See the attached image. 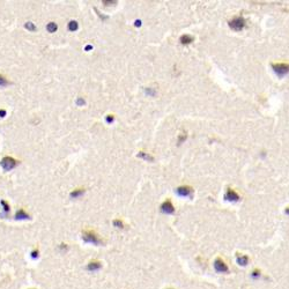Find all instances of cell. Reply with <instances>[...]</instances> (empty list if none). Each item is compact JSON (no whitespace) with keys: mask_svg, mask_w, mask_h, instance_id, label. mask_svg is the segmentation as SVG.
I'll list each match as a JSON object with an SVG mask.
<instances>
[{"mask_svg":"<svg viewBox=\"0 0 289 289\" xmlns=\"http://www.w3.org/2000/svg\"><path fill=\"white\" fill-rule=\"evenodd\" d=\"M229 27L235 31H239L245 27V20L243 16H235L229 21Z\"/></svg>","mask_w":289,"mask_h":289,"instance_id":"2","label":"cell"},{"mask_svg":"<svg viewBox=\"0 0 289 289\" xmlns=\"http://www.w3.org/2000/svg\"><path fill=\"white\" fill-rule=\"evenodd\" d=\"M177 193L182 197H189L192 193V189L190 186H179L177 189Z\"/></svg>","mask_w":289,"mask_h":289,"instance_id":"9","label":"cell"},{"mask_svg":"<svg viewBox=\"0 0 289 289\" xmlns=\"http://www.w3.org/2000/svg\"><path fill=\"white\" fill-rule=\"evenodd\" d=\"M249 262V257L245 254H241L237 257V264L241 266H246Z\"/></svg>","mask_w":289,"mask_h":289,"instance_id":"10","label":"cell"},{"mask_svg":"<svg viewBox=\"0 0 289 289\" xmlns=\"http://www.w3.org/2000/svg\"><path fill=\"white\" fill-rule=\"evenodd\" d=\"M27 218H29V216H28L22 209L20 212H17V214H16V219H27Z\"/></svg>","mask_w":289,"mask_h":289,"instance_id":"12","label":"cell"},{"mask_svg":"<svg viewBox=\"0 0 289 289\" xmlns=\"http://www.w3.org/2000/svg\"><path fill=\"white\" fill-rule=\"evenodd\" d=\"M259 276H260V271L259 270H253L252 271V273H251V277L252 279H259Z\"/></svg>","mask_w":289,"mask_h":289,"instance_id":"13","label":"cell"},{"mask_svg":"<svg viewBox=\"0 0 289 289\" xmlns=\"http://www.w3.org/2000/svg\"><path fill=\"white\" fill-rule=\"evenodd\" d=\"M6 84H8V81L2 75H0V86H6Z\"/></svg>","mask_w":289,"mask_h":289,"instance_id":"17","label":"cell"},{"mask_svg":"<svg viewBox=\"0 0 289 289\" xmlns=\"http://www.w3.org/2000/svg\"><path fill=\"white\" fill-rule=\"evenodd\" d=\"M113 224H115V227H117V228H123V227H124L123 222H122L120 220H115L113 221Z\"/></svg>","mask_w":289,"mask_h":289,"instance_id":"14","label":"cell"},{"mask_svg":"<svg viewBox=\"0 0 289 289\" xmlns=\"http://www.w3.org/2000/svg\"><path fill=\"white\" fill-rule=\"evenodd\" d=\"M168 289H172V288H168Z\"/></svg>","mask_w":289,"mask_h":289,"instance_id":"21","label":"cell"},{"mask_svg":"<svg viewBox=\"0 0 289 289\" xmlns=\"http://www.w3.org/2000/svg\"><path fill=\"white\" fill-rule=\"evenodd\" d=\"M48 29H49V31L50 32H52V31H55V29H57V26H55V23H53V22H51L49 26H48Z\"/></svg>","mask_w":289,"mask_h":289,"instance_id":"15","label":"cell"},{"mask_svg":"<svg viewBox=\"0 0 289 289\" xmlns=\"http://www.w3.org/2000/svg\"><path fill=\"white\" fill-rule=\"evenodd\" d=\"M286 214H288V215H289V208H287V209H286Z\"/></svg>","mask_w":289,"mask_h":289,"instance_id":"20","label":"cell"},{"mask_svg":"<svg viewBox=\"0 0 289 289\" xmlns=\"http://www.w3.org/2000/svg\"><path fill=\"white\" fill-rule=\"evenodd\" d=\"M17 164V162L14 160L13 157H4L2 160H1V165H2V168L5 169V170H11V169H13L15 165Z\"/></svg>","mask_w":289,"mask_h":289,"instance_id":"4","label":"cell"},{"mask_svg":"<svg viewBox=\"0 0 289 289\" xmlns=\"http://www.w3.org/2000/svg\"><path fill=\"white\" fill-rule=\"evenodd\" d=\"M82 235L83 241L87 242V243H92L94 245H99V244L103 243V241L98 237V235L95 231H93V230H84Z\"/></svg>","mask_w":289,"mask_h":289,"instance_id":"1","label":"cell"},{"mask_svg":"<svg viewBox=\"0 0 289 289\" xmlns=\"http://www.w3.org/2000/svg\"><path fill=\"white\" fill-rule=\"evenodd\" d=\"M214 268H215V271L219 272V273H227V272H228V266H227V264L223 262L221 258L215 259V262H214Z\"/></svg>","mask_w":289,"mask_h":289,"instance_id":"5","label":"cell"},{"mask_svg":"<svg viewBox=\"0 0 289 289\" xmlns=\"http://www.w3.org/2000/svg\"><path fill=\"white\" fill-rule=\"evenodd\" d=\"M193 36H191V35H183L182 37H180V43L182 44H190V43H192L193 42Z\"/></svg>","mask_w":289,"mask_h":289,"instance_id":"11","label":"cell"},{"mask_svg":"<svg viewBox=\"0 0 289 289\" xmlns=\"http://www.w3.org/2000/svg\"><path fill=\"white\" fill-rule=\"evenodd\" d=\"M83 193V190H80V191H74V192H72V194H71V197H78V195H80V194H82Z\"/></svg>","mask_w":289,"mask_h":289,"instance_id":"18","label":"cell"},{"mask_svg":"<svg viewBox=\"0 0 289 289\" xmlns=\"http://www.w3.org/2000/svg\"><path fill=\"white\" fill-rule=\"evenodd\" d=\"M272 68L274 69L279 76H283L289 72V64L286 63H277V64H272Z\"/></svg>","mask_w":289,"mask_h":289,"instance_id":"3","label":"cell"},{"mask_svg":"<svg viewBox=\"0 0 289 289\" xmlns=\"http://www.w3.org/2000/svg\"><path fill=\"white\" fill-rule=\"evenodd\" d=\"M161 210H162L163 213H165V214H172V213L175 212V207H174V205L171 204L170 200H166V201H164V203L162 204Z\"/></svg>","mask_w":289,"mask_h":289,"instance_id":"6","label":"cell"},{"mask_svg":"<svg viewBox=\"0 0 289 289\" xmlns=\"http://www.w3.org/2000/svg\"><path fill=\"white\" fill-rule=\"evenodd\" d=\"M76 28H78L76 22H75V21H72L71 25H69V29H71V30H74V29H76Z\"/></svg>","mask_w":289,"mask_h":289,"instance_id":"19","label":"cell"},{"mask_svg":"<svg viewBox=\"0 0 289 289\" xmlns=\"http://www.w3.org/2000/svg\"><path fill=\"white\" fill-rule=\"evenodd\" d=\"M38 256H40V251H38V250H34V251L31 252V258L36 259V258H38Z\"/></svg>","mask_w":289,"mask_h":289,"instance_id":"16","label":"cell"},{"mask_svg":"<svg viewBox=\"0 0 289 289\" xmlns=\"http://www.w3.org/2000/svg\"><path fill=\"white\" fill-rule=\"evenodd\" d=\"M224 198H226L227 200H229V201H238V199H239V195H238L237 193L235 192L234 190H231V189H228V191H227V193H226Z\"/></svg>","mask_w":289,"mask_h":289,"instance_id":"8","label":"cell"},{"mask_svg":"<svg viewBox=\"0 0 289 289\" xmlns=\"http://www.w3.org/2000/svg\"><path fill=\"white\" fill-rule=\"evenodd\" d=\"M101 268H102V262L98 260H93L87 265V270L90 272H96V271H99Z\"/></svg>","mask_w":289,"mask_h":289,"instance_id":"7","label":"cell"}]
</instances>
